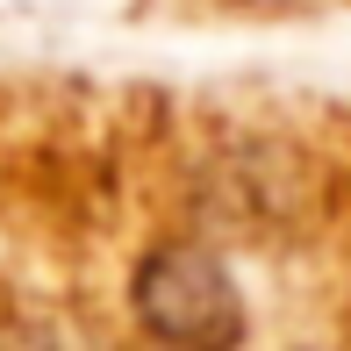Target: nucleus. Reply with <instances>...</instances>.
I'll list each match as a JSON object with an SVG mask.
<instances>
[{"label": "nucleus", "mask_w": 351, "mask_h": 351, "mask_svg": "<svg viewBox=\"0 0 351 351\" xmlns=\"http://www.w3.org/2000/svg\"><path fill=\"white\" fill-rule=\"evenodd\" d=\"M136 308L158 337H180V344H222L244 330L237 294L208 251H158L136 273Z\"/></svg>", "instance_id": "f257e3e1"}]
</instances>
